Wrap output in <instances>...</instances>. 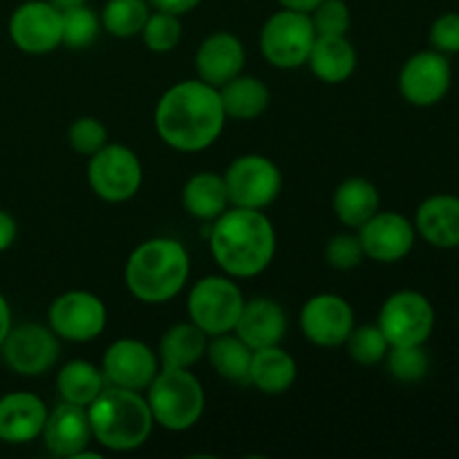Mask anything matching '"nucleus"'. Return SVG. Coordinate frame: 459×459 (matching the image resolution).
Wrapping results in <instances>:
<instances>
[{
	"label": "nucleus",
	"instance_id": "nucleus-1",
	"mask_svg": "<svg viewBox=\"0 0 459 459\" xmlns=\"http://www.w3.org/2000/svg\"><path fill=\"white\" fill-rule=\"evenodd\" d=\"M220 92L204 81H182L166 90L155 110L157 134L182 152L204 151L218 142L224 130Z\"/></svg>",
	"mask_w": 459,
	"mask_h": 459
},
{
	"label": "nucleus",
	"instance_id": "nucleus-2",
	"mask_svg": "<svg viewBox=\"0 0 459 459\" xmlns=\"http://www.w3.org/2000/svg\"><path fill=\"white\" fill-rule=\"evenodd\" d=\"M211 254L229 276H258L276 254V231L263 211L227 209L211 229Z\"/></svg>",
	"mask_w": 459,
	"mask_h": 459
},
{
	"label": "nucleus",
	"instance_id": "nucleus-3",
	"mask_svg": "<svg viewBox=\"0 0 459 459\" xmlns=\"http://www.w3.org/2000/svg\"><path fill=\"white\" fill-rule=\"evenodd\" d=\"M191 263L182 242L152 238L139 245L126 263V285L142 303L160 305L182 291Z\"/></svg>",
	"mask_w": 459,
	"mask_h": 459
},
{
	"label": "nucleus",
	"instance_id": "nucleus-4",
	"mask_svg": "<svg viewBox=\"0 0 459 459\" xmlns=\"http://www.w3.org/2000/svg\"><path fill=\"white\" fill-rule=\"evenodd\" d=\"M92 437L101 446L117 453H128L143 446L152 433V412L137 390L103 388L88 406Z\"/></svg>",
	"mask_w": 459,
	"mask_h": 459
},
{
	"label": "nucleus",
	"instance_id": "nucleus-5",
	"mask_svg": "<svg viewBox=\"0 0 459 459\" xmlns=\"http://www.w3.org/2000/svg\"><path fill=\"white\" fill-rule=\"evenodd\" d=\"M146 390L152 420L166 430L193 429L204 412V390L186 368H161Z\"/></svg>",
	"mask_w": 459,
	"mask_h": 459
},
{
	"label": "nucleus",
	"instance_id": "nucleus-6",
	"mask_svg": "<svg viewBox=\"0 0 459 459\" xmlns=\"http://www.w3.org/2000/svg\"><path fill=\"white\" fill-rule=\"evenodd\" d=\"M245 307L240 287L224 276H206L188 294V316L206 336L233 332Z\"/></svg>",
	"mask_w": 459,
	"mask_h": 459
},
{
	"label": "nucleus",
	"instance_id": "nucleus-7",
	"mask_svg": "<svg viewBox=\"0 0 459 459\" xmlns=\"http://www.w3.org/2000/svg\"><path fill=\"white\" fill-rule=\"evenodd\" d=\"M314 40H316V30L309 13L291 12V9L273 13L260 31L263 56L281 70H296L307 63Z\"/></svg>",
	"mask_w": 459,
	"mask_h": 459
},
{
	"label": "nucleus",
	"instance_id": "nucleus-8",
	"mask_svg": "<svg viewBox=\"0 0 459 459\" xmlns=\"http://www.w3.org/2000/svg\"><path fill=\"white\" fill-rule=\"evenodd\" d=\"M143 170L139 157L121 143H106L90 155L88 182L106 202H126L137 195Z\"/></svg>",
	"mask_w": 459,
	"mask_h": 459
},
{
	"label": "nucleus",
	"instance_id": "nucleus-9",
	"mask_svg": "<svg viewBox=\"0 0 459 459\" xmlns=\"http://www.w3.org/2000/svg\"><path fill=\"white\" fill-rule=\"evenodd\" d=\"M222 178L227 184L229 202L240 209L263 211L282 191V173L264 155L238 157Z\"/></svg>",
	"mask_w": 459,
	"mask_h": 459
},
{
	"label": "nucleus",
	"instance_id": "nucleus-10",
	"mask_svg": "<svg viewBox=\"0 0 459 459\" xmlns=\"http://www.w3.org/2000/svg\"><path fill=\"white\" fill-rule=\"evenodd\" d=\"M377 325L390 345H424L433 334L435 307L420 291L402 290L385 300Z\"/></svg>",
	"mask_w": 459,
	"mask_h": 459
},
{
	"label": "nucleus",
	"instance_id": "nucleus-11",
	"mask_svg": "<svg viewBox=\"0 0 459 459\" xmlns=\"http://www.w3.org/2000/svg\"><path fill=\"white\" fill-rule=\"evenodd\" d=\"M451 81L453 70L446 54L424 49L403 63L399 72V92L411 106L430 108L446 97Z\"/></svg>",
	"mask_w": 459,
	"mask_h": 459
},
{
	"label": "nucleus",
	"instance_id": "nucleus-12",
	"mask_svg": "<svg viewBox=\"0 0 459 459\" xmlns=\"http://www.w3.org/2000/svg\"><path fill=\"white\" fill-rule=\"evenodd\" d=\"M49 327L61 339L88 343L106 330L108 312L99 296L90 291H67L49 305Z\"/></svg>",
	"mask_w": 459,
	"mask_h": 459
},
{
	"label": "nucleus",
	"instance_id": "nucleus-13",
	"mask_svg": "<svg viewBox=\"0 0 459 459\" xmlns=\"http://www.w3.org/2000/svg\"><path fill=\"white\" fill-rule=\"evenodd\" d=\"M0 350L9 370L22 377L45 375L58 359L56 334L39 323L12 327Z\"/></svg>",
	"mask_w": 459,
	"mask_h": 459
},
{
	"label": "nucleus",
	"instance_id": "nucleus-14",
	"mask_svg": "<svg viewBox=\"0 0 459 459\" xmlns=\"http://www.w3.org/2000/svg\"><path fill=\"white\" fill-rule=\"evenodd\" d=\"M9 36L21 52L49 54L61 45L63 18L49 0H30L9 18Z\"/></svg>",
	"mask_w": 459,
	"mask_h": 459
},
{
	"label": "nucleus",
	"instance_id": "nucleus-15",
	"mask_svg": "<svg viewBox=\"0 0 459 459\" xmlns=\"http://www.w3.org/2000/svg\"><path fill=\"white\" fill-rule=\"evenodd\" d=\"M363 254L377 263H399L406 258L415 247V224L394 211H377L368 222L359 227Z\"/></svg>",
	"mask_w": 459,
	"mask_h": 459
},
{
	"label": "nucleus",
	"instance_id": "nucleus-16",
	"mask_svg": "<svg viewBox=\"0 0 459 459\" xmlns=\"http://www.w3.org/2000/svg\"><path fill=\"white\" fill-rule=\"evenodd\" d=\"M300 327L318 348L343 345L354 330L352 305L336 294L312 296L300 312Z\"/></svg>",
	"mask_w": 459,
	"mask_h": 459
},
{
	"label": "nucleus",
	"instance_id": "nucleus-17",
	"mask_svg": "<svg viewBox=\"0 0 459 459\" xmlns=\"http://www.w3.org/2000/svg\"><path fill=\"white\" fill-rule=\"evenodd\" d=\"M157 368V354L137 339L115 341L103 354V377L117 388L142 393L160 372Z\"/></svg>",
	"mask_w": 459,
	"mask_h": 459
},
{
	"label": "nucleus",
	"instance_id": "nucleus-18",
	"mask_svg": "<svg viewBox=\"0 0 459 459\" xmlns=\"http://www.w3.org/2000/svg\"><path fill=\"white\" fill-rule=\"evenodd\" d=\"M40 435H43V442L49 453L58 457L76 459L88 448L90 439H92L88 408L63 402L61 406L48 412V420H45Z\"/></svg>",
	"mask_w": 459,
	"mask_h": 459
},
{
	"label": "nucleus",
	"instance_id": "nucleus-19",
	"mask_svg": "<svg viewBox=\"0 0 459 459\" xmlns=\"http://www.w3.org/2000/svg\"><path fill=\"white\" fill-rule=\"evenodd\" d=\"M245 48H242L240 39L229 31H218L202 40L195 54V67L200 81L213 85V88H222L231 79H236L245 67Z\"/></svg>",
	"mask_w": 459,
	"mask_h": 459
},
{
	"label": "nucleus",
	"instance_id": "nucleus-20",
	"mask_svg": "<svg viewBox=\"0 0 459 459\" xmlns=\"http://www.w3.org/2000/svg\"><path fill=\"white\" fill-rule=\"evenodd\" d=\"M233 332L251 350L281 345L287 332L285 309L272 299L245 300V307H242V314Z\"/></svg>",
	"mask_w": 459,
	"mask_h": 459
},
{
	"label": "nucleus",
	"instance_id": "nucleus-21",
	"mask_svg": "<svg viewBox=\"0 0 459 459\" xmlns=\"http://www.w3.org/2000/svg\"><path fill=\"white\" fill-rule=\"evenodd\" d=\"M48 408L31 393H12L0 399V439L27 444L43 433Z\"/></svg>",
	"mask_w": 459,
	"mask_h": 459
},
{
	"label": "nucleus",
	"instance_id": "nucleus-22",
	"mask_svg": "<svg viewBox=\"0 0 459 459\" xmlns=\"http://www.w3.org/2000/svg\"><path fill=\"white\" fill-rule=\"evenodd\" d=\"M415 231L435 249L459 247V197L433 195L415 213Z\"/></svg>",
	"mask_w": 459,
	"mask_h": 459
},
{
	"label": "nucleus",
	"instance_id": "nucleus-23",
	"mask_svg": "<svg viewBox=\"0 0 459 459\" xmlns=\"http://www.w3.org/2000/svg\"><path fill=\"white\" fill-rule=\"evenodd\" d=\"M307 63L312 74L325 83H343L357 70V49L348 36H316Z\"/></svg>",
	"mask_w": 459,
	"mask_h": 459
},
{
	"label": "nucleus",
	"instance_id": "nucleus-24",
	"mask_svg": "<svg viewBox=\"0 0 459 459\" xmlns=\"http://www.w3.org/2000/svg\"><path fill=\"white\" fill-rule=\"evenodd\" d=\"M299 368H296L294 357L281 348V345H272V348L254 350L251 354V370L249 379L251 385L264 394H282L294 385Z\"/></svg>",
	"mask_w": 459,
	"mask_h": 459
},
{
	"label": "nucleus",
	"instance_id": "nucleus-25",
	"mask_svg": "<svg viewBox=\"0 0 459 459\" xmlns=\"http://www.w3.org/2000/svg\"><path fill=\"white\" fill-rule=\"evenodd\" d=\"M227 119L251 121L258 119L269 106V88L255 76L238 74L222 88H218Z\"/></svg>",
	"mask_w": 459,
	"mask_h": 459
},
{
	"label": "nucleus",
	"instance_id": "nucleus-26",
	"mask_svg": "<svg viewBox=\"0 0 459 459\" xmlns=\"http://www.w3.org/2000/svg\"><path fill=\"white\" fill-rule=\"evenodd\" d=\"M332 204H334L336 218L345 227L359 229L379 211L381 197L372 182H368L363 178H350L336 188Z\"/></svg>",
	"mask_w": 459,
	"mask_h": 459
},
{
	"label": "nucleus",
	"instance_id": "nucleus-27",
	"mask_svg": "<svg viewBox=\"0 0 459 459\" xmlns=\"http://www.w3.org/2000/svg\"><path fill=\"white\" fill-rule=\"evenodd\" d=\"M184 209L197 220H218L227 211L229 191L222 175L197 173L186 182L182 193Z\"/></svg>",
	"mask_w": 459,
	"mask_h": 459
},
{
	"label": "nucleus",
	"instance_id": "nucleus-28",
	"mask_svg": "<svg viewBox=\"0 0 459 459\" xmlns=\"http://www.w3.org/2000/svg\"><path fill=\"white\" fill-rule=\"evenodd\" d=\"M206 354H209L211 366L215 368L222 379L231 381L236 385H251L249 370H251V354L254 350L238 339L236 334H218L213 336L209 345H206Z\"/></svg>",
	"mask_w": 459,
	"mask_h": 459
},
{
	"label": "nucleus",
	"instance_id": "nucleus-29",
	"mask_svg": "<svg viewBox=\"0 0 459 459\" xmlns=\"http://www.w3.org/2000/svg\"><path fill=\"white\" fill-rule=\"evenodd\" d=\"M209 336L195 323H179L164 334L160 343L161 368H191L206 354Z\"/></svg>",
	"mask_w": 459,
	"mask_h": 459
},
{
	"label": "nucleus",
	"instance_id": "nucleus-30",
	"mask_svg": "<svg viewBox=\"0 0 459 459\" xmlns=\"http://www.w3.org/2000/svg\"><path fill=\"white\" fill-rule=\"evenodd\" d=\"M56 388L63 402L88 408L106 388V377L88 361H70L56 377Z\"/></svg>",
	"mask_w": 459,
	"mask_h": 459
},
{
	"label": "nucleus",
	"instance_id": "nucleus-31",
	"mask_svg": "<svg viewBox=\"0 0 459 459\" xmlns=\"http://www.w3.org/2000/svg\"><path fill=\"white\" fill-rule=\"evenodd\" d=\"M151 9L146 0H108L103 7L101 25L117 39H130L142 34Z\"/></svg>",
	"mask_w": 459,
	"mask_h": 459
},
{
	"label": "nucleus",
	"instance_id": "nucleus-32",
	"mask_svg": "<svg viewBox=\"0 0 459 459\" xmlns=\"http://www.w3.org/2000/svg\"><path fill=\"white\" fill-rule=\"evenodd\" d=\"M384 361L390 375L402 384H417L429 375L430 368L424 345H390Z\"/></svg>",
	"mask_w": 459,
	"mask_h": 459
},
{
	"label": "nucleus",
	"instance_id": "nucleus-33",
	"mask_svg": "<svg viewBox=\"0 0 459 459\" xmlns=\"http://www.w3.org/2000/svg\"><path fill=\"white\" fill-rule=\"evenodd\" d=\"M63 18V39L61 45L70 49H85L97 40L101 31V18L85 4L70 7L61 12Z\"/></svg>",
	"mask_w": 459,
	"mask_h": 459
},
{
	"label": "nucleus",
	"instance_id": "nucleus-34",
	"mask_svg": "<svg viewBox=\"0 0 459 459\" xmlns=\"http://www.w3.org/2000/svg\"><path fill=\"white\" fill-rule=\"evenodd\" d=\"M345 345H348L350 359H354L361 366H377V363L384 361L390 350L388 339L379 325L357 327V330L350 332Z\"/></svg>",
	"mask_w": 459,
	"mask_h": 459
},
{
	"label": "nucleus",
	"instance_id": "nucleus-35",
	"mask_svg": "<svg viewBox=\"0 0 459 459\" xmlns=\"http://www.w3.org/2000/svg\"><path fill=\"white\" fill-rule=\"evenodd\" d=\"M142 36L151 52H173L179 45V39H182V25H179V18L175 13L155 12L148 16Z\"/></svg>",
	"mask_w": 459,
	"mask_h": 459
},
{
	"label": "nucleus",
	"instance_id": "nucleus-36",
	"mask_svg": "<svg viewBox=\"0 0 459 459\" xmlns=\"http://www.w3.org/2000/svg\"><path fill=\"white\" fill-rule=\"evenodd\" d=\"M316 36H348L350 9L343 0H323L314 12H309Z\"/></svg>",
	"mask_w": 459,
	"mask_h": 459
},
{
	"label": "nucleus",
	"instance_id": "nucleus-37",
	"mask_svg": "<svg viewBox=\"0 0 459 459\" xmlns=\"http://www.w3.org/2000/svg\"><path fill=\"white\" fill-rule=\"evenodd\" d=\"M67 139H70V146L74 148L79 155L90 157L106 146L108 130L106 126L99 119H94V117H81V119H76L74 124L70 126Z\"/></svg>",
	"mask_w": 459,
	"mask_h": 459
},
{
	"label": "nucleus",
	"instance_id": "nucleus-38",
	"mask_svg": "<svg viewBox=\"0 0 459 459\" xmlns=\"http://www.w3.org/2000/svg\"><path fill=\"white\" fill-rule=\"evenodd\" d=\"M325 258L339 272H350V269L359 267L361 260L366 258L363 247L359 236H350V233H341L334 236L325 247Z\"/></svg>",
	"mask_w": 459,
	"mask_h": 459
},
{
	"label": "nucleus",
	"instance_id": "nucleus-39",
	"mask_svg": "<svg viewBox=\"0 0 459 459\" xmlns=\"http://www.w3.org/2000/svg\"><path fill=\"white\" fill-rule=\"evenodd\" d=\"M430 45L442 54H459V13H442L430 27Z\"/></svg>",
	"mask_w": 459,
	"mask_h": 459
},
{
	"label": "nucleus",
	"instance_id": "nucleus-40",
	"mask_svg": "<svg viewBox=\"0 0 459 459\" xmlns=\"http://www.w3.org/2000/svg\"><path fill=\"white\" fill-rule=\"evenodd\" d=\"M13 240H16V220L7 211L0 209V254L7 251L13 245Z\"/></svg>",
	"mask_w": 459,
	"mask_h": 459
},
{
	"label": "nucleus",
	"instance_id": "nucleus-41",
	"mask_svg": "<svg viewBox=\"0 0 459 459\" xmlns=\"http://www.w3.org/2000/svg\"><path fill=\"white\" fill-rule=\"evenodd\" d=\"M151 4L157 9V12H169V13H175V16H182V13L191 12L193 7H197L200 0H151Z\"/></svg>",
	"mask_w": 459,
	"mask_h": 459
},
{
	"label": "nucleus",
	"instance_id": "nucleus-42",
	"mask_svg": "<svg viewBox=\"0 0 459 459\" xmlns=\"http://www.w3.org/2000/svg\"><path fill=\"white\" fill-rule=\"evenodd\" d=\"M12 330V309H9L7 299L0 294V345H3L4 336Z\"/></svg>",
	"mask_w": 459,
	"mask_h": 459
},
{
	"label": "nucleus",
	"instance_id": "nucleus-43",
	"mask_svg": "<svg viewBox=\"0 0 459 459\" xmlns=\"http://www.w3.org/2000/svg\"><path fill=\"white\" fill-rule=\"evenodd\" d=\"M282 4V9H291V12H314L323 0H278Z\"/></svg>",
	"mask_w": 459,
	"mask_h": 459
},
{
	"label": "nucleus",
	"instance_id": "nucleus-44",
	"mask_svg": "<svg viewBox=\"0 0 459 459\" xmlns=\"http://www.w3.org/2000/svg\"><path fill=\"white\" fill-rule=\"evenodd\" d=\"M58 12H65L70 7H79V4H85V0H49Z\"/></svg>",
	"mask_w": 459,
	"mask_h": 459
}]
</instances>
